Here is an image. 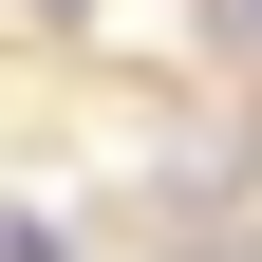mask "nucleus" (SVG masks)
<instances>
[{"label":"nucleus","instance_id":"nucleus-1","mask_svg":"<svg viewBox=\"0 0 262 262\" xmlns=\"http://www.w3.org/2000/svg\"><path fill=\"white\" fill-rule=\"evenodd\" d=\"M206 56H262V0H206Z\"/></svg>","mask_w":262,"mask_h":262},{"label":"nucleus","instance_id":"nucleus-2","mask_svg":"<svg viewBox=\"0 0 262 262\" xmlns=\"http://www.w3.org/2000/svg\"><path fill=\"white\" fill-rule=\"evenodd\" d=\"M19 19H94V0H19Z\"/></svg>","mask_w":262,"mask_h":262}]
</instances>
